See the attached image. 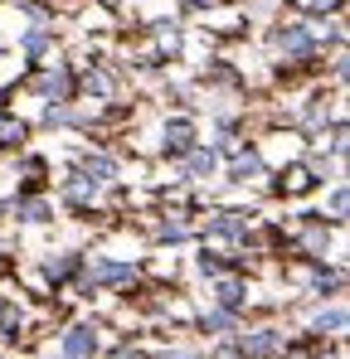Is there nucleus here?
<instances>
[{
    "label": "nucleus",
    "mask_w": 350,
    "mask_h": 359,
    "mask_svg": "<svg viewBox=\"0 0 350 359\" xmlns=\"http://www.w3.org/2000/svg\"><path fill=\"white\" fill-rule=\"evenodd\" d=\"M233 175H238V180H253V175H258V161H253V156H248V161H238V165H233Z\"/></svg>",
    "instance_id": "nucleus-6"
},
{
    "label": "nucleus",
    "mask_w": 350,
    "mask_h": 359,
    "mask_svg": "<svg viewBox=\"0 0 350 359\" xmlns=\"http://www.w3.org/2000/svg\"><path fill=\"white\" fill-rule=\"evenodd\" d=\"M209 229H214V233H224V238H238L248 224H243V214H214V219H209Z\"/></svg>",
    "instance_id": "nucleus-3"
},
{
    "label": "nucleus",
    "mask_w": 350,
    "mask_h": 359,
    "mask_svg": "<svg viewBox=\"0 0 350 359\" xmlns=\"http://www.w3.org/2000/svg\"><path fill=\"white\" fill-rule=\"evenodd\" d=\"M44 93H49V97H63V93H68V78H44Z\"/></svg>",
    "instance_id": "nucleus-7"
},
{
    "label": "nucleus",
    "mask_w": 350,
    "mask_h": 359,
    "mask_svg": "<svg viewBox=\"0 0 350 359\" xmlns=\"http://www.w3.org/2000/svg\"><path fill=\"white\" fill-rule=\"evenodd\" d=\"M161 238H185V224H161Z\"/></svg>",
    "instance_id": "nucleus-9"
},
{
    "label": "nucleus",
    "mask_w": 350,
    "mask_h": 359,
    "mask_svg": "<svg viewBox=\"0 0 350 359\" xmlns=\"http://www.w3.org/2000/svg\"><path fill=\"white\" fill-rule=\"evenodd\" d=\"M219 301H224V306H238V287L224 282V287H219Z\"/></svg>",
    "instance_id": "nucleus-8"
},
{
    "label": "nucleus",
    "mask_w": 350,
    "mask_h": 359,
    "mask_svg": "<svg viewBox=\"0 0 350 359\" xmlns=\"http://www.w3.org/2000/svg\"><path fill=\"white\" fill-rule=\"evenodd\" d=\"M190 170H195V175H209V170H214V156H209V151H195V156H190Z\"/></svg>",
    "instance_id": "nucleus-5"
},
{
    "label": "nucleus",
    "mask_w": 350,
    "mask_h": 359,
    "mask_svg": "<svg viewBox=\"0 0 350 359\" xmlns=\"http://www.w3.org/2000/svg\"><path fill=\"white\" fill-rule=\"evenodd\" d=\"M88 272H93V282H127V277H131L127 262H93Z\"/></svg>",
    "instance_id": "nucleus-1"
},
{
    "label": "nucleus",
    "mask_w": 350,
    "mask_h": 359,
    "mask_svg": "<svg viewBox=\"0 0 350 359\" xmlns=\"http://www.w3.org/2000/svg\"><path fill=\"white\" fill-rule=\"evenodd\" d=\"M88 350H93V330H73V335H68V355L83 359Z\"/></svg>",
    "instance_id": "nucleus-4"
},
{
    "label": "nucleus",
    "mask_w": 350,
    "mask_h": 359,
    "mask_svg": "<svg viewBox=\"0 0 350 359\" xmlns=\"http://www.w3.org/2000/svg\"><path fill=\"white\" fill-rule=\"evenodd\" d=\"M316 5H331V0H316Z\"/></svg>",
    "instance_id": "nucleus-10"
},
{
    "label": "nucleus",
    "mask_w": 350,
    "mask_h": 359,
    "mask_svg": "<svg viewBox=\"0 0 350 359\" xmlns=\"http://www.w3.org/2000/svg\"><path fill=\"white\" fill-rule=\"evenodd\" d=\"M278 49H287V54H306V49H311V34L292 25V29H283V34H278Z\"/></svg>",
    "instance_id": "nucleus-2"
}]
</instances>
